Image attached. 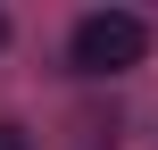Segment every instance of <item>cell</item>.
<instances>
[{
  "mask_svg": "<svg viewBox=\"0 0 158 150\" xmlns=\"http://www.w3.org/2000/svg\"><path fill=\"white\" fill-rule=\"evenodd\" d=\"M0 42H8V17H0Z\"/></svg>",
  "mask_w": 158,
  "mask_h": 150,
  "instance_id": "obj_3",
  "label": "cell"
},
{
  "mask_svg": "<svg viewBox=\"0 0 158 150\" xmlns=\"http://www.w3.org/2000/svg\"><path fill=\"white\" fill-rule=\"evenodd\" d=\"M67 58H75V75H125V67L150 58V25L133 8H92L67 33Z\"/></svg>",
  "mask_w": 158,
  "mask_h": 150,
  "instance_id": "obj_1",
  "label": "cell"
},
{
  "mask_svg": "<svg viewBox=\"0 0 158 150\" xmlns=\"http://www.w3.org/2000/svg\"><path fill=\"white\" fill-rule=\"evenodd\" d=\"M0 150H33V142H25V125H0Z\"/></svg>",
  "mask_w": 158,
  "mask_h": 150,
  "instance_id": "obj_2",
  "label": "cell"
}]
</instances>
